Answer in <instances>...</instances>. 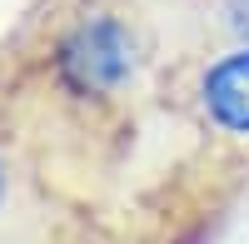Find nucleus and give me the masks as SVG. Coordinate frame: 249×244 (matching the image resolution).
<instances>
[{"instance_id": "nucleus-5", "label": "nucleus", "mask_w": 249, "mask_h": 244, "mask_svg": "<svg viewBox=\"0 0 249 244\" xmlns=\"http://www.w3.org/2000/svg\"><path fill=\"white\" fill-rule=\"evenodd\" d=\"M70 244H100V239H70Z\"/></svg>"}, {"instance_id": "nucleus-2", "label": "nucleus", "mask_w": 249, "mask_h": 244, "mask_svg": "<svg viewBox=\"0 0 249 244\" xmlns=\"http://www.w3.org/2000/svg\"><path fill=\"white\" fill-rule=\"evenodd\" d=\"M15 145H20V135H15V125H10L5 105H0V214H5V199H10V170H15Z\"/></svg>"}, {"instance_id": "nucleus-4", "label": "nucleus", "mask_w": 249, "mask_h": 244, "mask_svg": "<svg viewBox=\"0 0 249 244\" xmlns=\"http://www.w3.org/2000/svg\"><path fill=\"white\" fill-rule=\"evenodd\" d=\"M85 5H135V0H85Z\"/></svg>"}, {"instance_id": "nucleus-1", "label": "nucleus", "mask_w": 249, "mask_h": 244, "mask_svg": "<svg viewBox=\"0 0 249 244\" xmlns=\"http://www.w3.org/2000/svg\"><path fill=\"white\" fill-rule=\"evenodd\" d=\"M175 105L214 135H249V45H230L184 65L175 80Z\"/></svg>"}, {"instance_id": "nucleus-3", "label": "nucleus", "mask_w": 249, "mask_h": 244, "mask_svg": "<svg viewBox=\"0 0 249 244\" xmlns=\"http://www.w3.org/2000/svg\"><path fill=\"white\" fill-rule=\"evenodd\" d=\"M219 25H224V35L234 40V45H249V0H219Z\"/></svg>"}]
</instances>
